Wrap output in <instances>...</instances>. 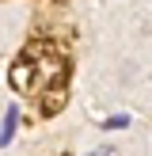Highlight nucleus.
Listing matches in <instances>:
<instances>
[{"label":"nucleus","instance_id":"f257e3e1","mask_svg":"<svg viewBox=\"0 0 152 156\" xmlns=\"http://www.w3.org/2000/svg\"><path fill=\"white\" fill-rule=\"evenodd\" d=\"M15 129H19V107L12 103V107L4 111V118H0V149H8V145H12Z\"/></svg>","mask_w":152,"mask_h":156},{"label":"nucleus","instance_id":"f03ea898","mask_svg":"<svg viewBox=\"0 0 152 156\" xmlns=\"http://www.w3.org/2000/svg\"><path fill=\"white\" fill-rule=\"evenodd\" d=\"M61 107H65V84H53V88L42 95V111L46 114H57Z\"/></svg>","mask_w":152,"mask_h":156},{"label":"nucleus","instance_id":"7ed1b4c3","mask_svg":"<svg viewBox=\"0 0 152 156\" xmlns=\"http://www.w3.org/2000/svg\"><path fill=\"white\" fill-rule=\"evenodd\" d=\"M103 129H129V114H110V118H103Z\"/></svg>","mask_w":152,"mask_h":156},{"label":"nucleus","instance_id":"20e7f679","mask_svg":"<svg viewBox=\"0 0 152 156\" xmlns=\"http://www.w3.org/2000/svg\"><path fill=\"white\" fill-rule=\"evenodd\" d=\"M12 84L27 88V84H30V65H19V69H15V73H12Z\"/></svg>","mask_w":152,"mask_h":156},{"label":"nucleus","instance_id":"39448f33","mask_svg":"<svg viewBox=\"0 0 152 156\" xmlns=\"http://www.w3.org/2000/svg\"><path fill=\"white\" fill-rule=\"evenodd\" d=\"M88 156H118V149H114V145H99V149H91Z\"/></svg>","mask_w":152,"mask_h":156}]
</instances>
